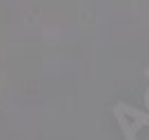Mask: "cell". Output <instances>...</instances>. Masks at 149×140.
I'll return each mask as SVG.
<instances>
[{
    "label": "cell",
    "mask_w": 149,
    "mask_h": 140,
    "mask_svg": "<svg viewBox=\"0 0 149 140\" xmlns=\"http://www.w3.org/2000/svg\"><path fill=\"white\" fill-rule=\"evenodd\" d=\"M113 114L118 118V125L123 129V136L127 140H136V134L140 127H149V114L145 111H138L129 104H116L113 107Z\"/></svg>",
    "instance_id": "6da1fadb"
},
{
    "label": "cell",
    "mask_w": 149,
    "mask_h": 140,
    "mask_svg": "<svg viewBox=\"0 0 149 140\" xmlns=\"http://www.w3.org/2000/svg\"><path fill=\"white\" fill-rule=\"evenodd\" d=\"M147 76H149V69H147Z\"/></svg>",
    "instance_id": "7a4b0ae2"
}]
</instances>
